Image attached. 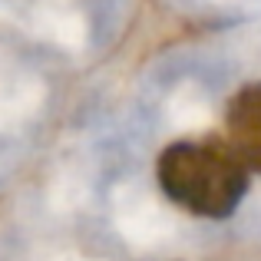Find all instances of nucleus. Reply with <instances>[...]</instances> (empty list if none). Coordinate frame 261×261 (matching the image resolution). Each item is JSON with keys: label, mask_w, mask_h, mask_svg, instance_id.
I'll return each mask as SVG.
<instances>
[{"label": "nucleus", "mask_w": 261, "mask_h": 261, "mask_svg": "<svg viewBox=\"0 0 261 261\" xmlns=\"http://www.w3.org/2000/svg\"><path fill=\"white\" fill-rule=\"evenodd\" d=\"M159 189L198 218H228L248 192V169L228 139L202 136L166 146L155 162Z\"/></svg>", "instance_id": "1"}, {"label": "nucleus", "mask_w": 261, "mask_h": 261, "mask_svg": "<svg viewBox=\"0 0 261 261\" xmlns=\"http://www.w3.org/2000/svg\"><path fill=\"white\" fill-rule=\"evenodd\" d=\"M228 146L248 172H261V83L238 89L225 113Z\"/></svg>", "instance_id": "2"}]
</instances>
